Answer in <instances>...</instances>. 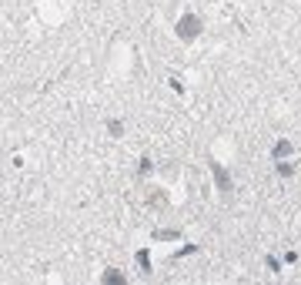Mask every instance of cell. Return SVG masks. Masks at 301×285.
I'll use <instances>...</instances> for the list:
<instances>
[{"instance_id":"obj_1","label":"cell","mask_w":301,"mask_h":285,"mask_svg":"<svg viewBox=\"0 0 301 285\" xmlns=\"http://www.w3.org/2000/svg\"><path fill=\"white\" fill-rule=\"evenodd\" d=\"M201 17L198 14H184V17L178 20V27H174V34H178V40H184V44H191V40H198L201 37Z\"/></svg>"},{"instance_id":"obj_2","label":"cell","mask_w":301,"mask_h":285,"mask_svg":"<svg viewBox=\"0 0 301 285\" xmlns=\"http://www.w3.org/2000/svg\"><path fill=\"white\" fill-rule=\"evenodd\" d=\"M211 175H214V181H217V188H221V195H224V198H231V175H228L221 164H211Z\"/></svg>"},{"instance_id":"obj_3","label":"cell","mask_w":301,"mask_h":285,"mask_svg":"<svg viewBox=\"0 0 301 285\" xmlns=\"http://www.w3.org/2000/svg\"><path fill=\"white\" fill-rule=\"evenodd\" d=\"M291 151H294L291 141H278V144H274V158H278V161H281V158H288Z\"/></svg>"},{"instance_id":"obj_4","label":"cell","mask_w":301,"mask_h":285,"mask_svg":"<svg viewBox=\"0 0 301 285\" xmlns=\"http://www.w3.org/2000/svg\"><path fill=\"white\" fill-rule=\"evenodd\" d=\"M278 175H281V178H291V175H294V164L281 161V164H278Z\"/></svg>"},{"instance_id":"obj_5","label":"cell","mask_w":301,"mask_h":285,"mask_svg":"<svg viewBox=\"0 0 301 285\" xmlns=\"http://www.w3.org/2000/svg\"><path fill=\"white\" fill-rule=\"evenodd\" d=\"M150 208H168V198L164 195H150Z\"/></svg>"},{"instance_id":"obj_6","label":"cell","mask_w":301,"mask_h":285,"mask_svg":"<svg viewBox=\"0 0 301 285\" xmlns=\"http://www.w3.org/2000/svg\"><path fill=\"white\" fill-rule=\"evenodd\" d=\"M107 131H111L114 138H121V134H124V124H121V121H111V124H107Z\"/></svg>"}]
</instances>
